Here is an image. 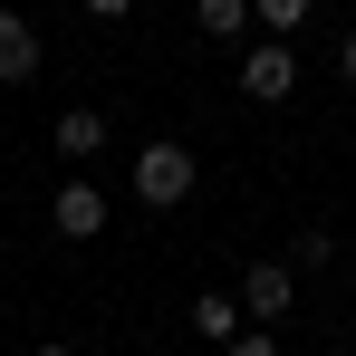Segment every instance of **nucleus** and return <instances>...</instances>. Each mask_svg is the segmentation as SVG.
<instances>
[{"label":"nucleus","mask_w":356,"mask_h":356,"mask_svg":"<svg viewBox=\"0 0 356 356\" xmlns=\"http://www.w3.org/2000/svg\"><path fill=\"white\" fill-rule=\"evenodd\" d=\"M232 356H280V347H270V327H260V337H232Z\"/></svg>","instance_id":"obj_10"},{"label":"nucleus","mask_w":356,"mask_h":356,"mask_svg":"<svg viewBox=\"0 0 356 356\" xmlns=\"http://www.w3.org/2000/svg\"><path fill=\"white\" fill-rule=\"evenodd\" d=\"M97 145H106V116H97V106H67V116H58V154H77V164H87Z\"/></svg>","instance_id":"obj_6"},{"label":"nucleus","mask_w":356,"mask_h":356,"mask_svg":"<svg viewBox=\"0 0 356 356\" xmlns=\"http://www.w3.org/2000/svg\"><path fill=\"white\" fill-rule=\"evenodd\" d=\"M135 193H145V202H183V193H193V154H183V145H145V154H135Z\"/></svg>","instance_id":"obj_1"},{"label":"nucleus","mask_w":356,"mask_h":356,"mask_svg":"<svg viewBox=\"0 0 356 356\" xmlns=\"http://www.w3.org/2000/svg\"><path fill=\"white\" fill-rule=\"evenodd\" d=\"M87 10H97V19H125V10H135V0H87Z\"/></svg>","instance_id":"obj_11"},{"label":"nucleus","mask_w":356,"mask_h":356,"mask_svg":"<svg viewBox=\"0 0 356 356\" xmlns=\"http://www.w3.org/2000/svg\"><path fill=\"white\" fill-rule=\"evenodd\" d=\"M337 67H347V87H356V29H347V49H337Z\"/></svg>","instance_id":"obj_12"},{"label":"nucleus","mask_w":356,"mask_h":356,"mask_svg":"<svg viewBox=\"0 0 356 356\" xmlns=\"http://www.w3.org/2000/svg\"><path fill=\"white\" fill-rule=\"evenodd\" d=\"M289 87H298V58H289V49H250V58H241V97H250V106H280Z\"/></svg>","instance_id":"obj_2"},{"label":"nucleus","mask_w":356,"mask_h":356,"mask_svg":"<svg viewBox=\"0 0 356 356\" xmlns=\"http://www.w3.org/2000/svg\"><path fill=\"white\" fill-rule=\"evenodd\" d=\"M241 308H250V318H260V327H270V318H280V308H289V270H270V260H260V270H250V280H241Z\"/></svg>","instance_id":"obj_5"},{"label":"nucleus","mask_w":356,"mask_h":356,"mask_svg":"<svg viewBox=\"0 0 356 356\" xmlns=\"http://www.w3.org/2000/svg\"><path fill=\"white\" fill-rule=\"evenodd\" d=\"M241 19H250V0H202V29H212V39H232Z\"/></svg>","instance_id":"obj_8"},{"label":"nucleus","mask_w":356,"mask_h":356,"mask_svg":"<svg viewBox=\"0 0 356 356\" xmlns=\"http://www.w3.org/2000/svg\"><path fill=\"white\" fill-rule=\"evenodd\" d=\"M29 67H39V39H29V19H19V10H0V87H19Z\"/></svg>","instance_id":"obj_4"},{"label":"nucleus","mask_w":356,"mask_h":356,"mask_svg":"<svg viewBox=\"0 0 356 356\" xmlns=\"http://www.w3.org/2000/svg\"><path fill=\"white\" fill-rule=\"evenodd\" d=\"M49 222H58L67 241H97V232H106V193H97V183H58V202H49Z\"/></svg>","instance_id":"obj_3"},{"label":"nucleus","mask_w":356,"mask_h":356,"mask_svg":"<svg viewBox=\"0 0 356 356\" xmlns=\"http://www.w3.org/2000/svg\"><path fill=\"white\" fill-rule=\"evenodd\" d=\"M260 19H270V29H298V19H308V0H260Z\"/></svg>","instance_id":"obj_9"},{"label":"nucleus","mask_w":356,"mask_h":356,"mask_svg":"<svg viewBox=\"0 0 356 356\" xmlns=\"http://www.w3.org/2000/svg\"><path fill=\"white\" fill-rule=\"evenodd\" d=\"M193 327L232 347V337H241V298H222V289H212V298H193Z\"/></svg>","instance_id":"obj_7"},{"label":"nucleus","mask_w":356,"mask_h":356,"mask_svg":"<svg viewBox=\"0 0 356 356\" xmlns=\"http://www.w3.org/2000/svg\"><path fill=\"white\" fill-rule=\"evenodd\" d=\"M39 356H67V347H39Z\"/></svg>","instance_id":"obj_13"}]
</instances>
